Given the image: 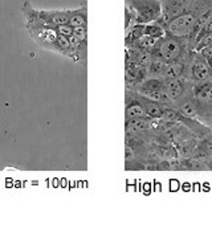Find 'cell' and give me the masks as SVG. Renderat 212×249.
<instances>
[{
  "mask_svg": "<svg viewBox=\"0 0 212 249\" xmlns=\"http://www.w3.org/2000/svg\"><path fill=\"white\" fill-rule=\"evenodd\" d=\"M25 29L35 43L44 49L56 52L73 60L72 47L69 37L57 34L56 27H49L36 20H25Z\"/></svg>",
  "mask_w": 212,
  "mask_h": 249,
  "instance_id": "obj_2",
  "label": "cell"
},
{
  "mask_svg": "<svg viewBox=\"0 0 212 249\" xmlns=\"http://www.w3.org/2000/svg\"><path fill=\"white\" fill-rule=\"evenodd\" d=\"M138 93V91H137ZM138 96H140V100L141 102L145 106V110H146V114L149 115L150 118H155V120H162V117L164 114V110H166V107L167 106L162 105L160 102L158 101H154V100H150L147 97L142 96L138 93Z\"/></svg>",
  "mask_w": 212,
  "mask_h": 249,
  "instance_id": "obj_9",
  "label": "cell"
},
{
  "mask_svg": "<svg viewBox=\"0 0 212 249\" xmlns=\"http://www.w3.org/2000/svg\"><path fill=\"white\" fill-rule=\"evenodd\" d=\"M166 64H167V62L163 61L162 58L153 54V56H151V60H150L149 62V65L146 67L147 77H160V78H162V74H163Z\"/></svg>",
  "mask_w": 212,
  "mask_h": 249,
  "instance_id": "obj_11",
  "label": "cell"
},
{
  "mask_svg": "<svg viewBox=\"0 0 212 249\" xmlns=\"http://www.w3.org/2000/svg\"><path fill=\"white\" fill-rule=\"evenodd\" d=\"M194 51L187 38L177 37L166 32L163 37L157 40L151 54H155L166 62H173L183 58L186 54Z\"/></svg>",
  "mask_w": 212,
  "mask_h": 249,
  "instance_id": "obj_4",
  "label": "cell"
},
{
  "mask_svg": "<svg viewBox=\"0 0 212 249\" xmlns=\"http://www.w3.org/2000/svg\"><path fill=\"white\" fill-rule=\"evenodd\" d=\"M187 78L191 82H203L210 80V64L196 51L194 53L190 64Z\"/></svg>",
  "mask_w": 212,
  "mask_h": 249,
  "instance_id": "obj_6",
  "label": "cell"
},
{
  "mask_svg": "<svg viewBox=\"0 0 212 249\" xmlns=\"http://www.w3.org/2000/svg\"><path fill=\"white\" fill-rule=\"evenodd\" d=\"M212 10V0H193L182 12L174 16L166 24V32L177 37L187 38L191 48L194 45V32L199 18L207 11Z\"/></svg>",
  "mask_w": 212,
  "mask_h": 249,
  "instance_id": "obj_1",
  "label": "cell"
},
{
  "mask_svg": "<svg viewBox=\"0 0 212 249\" xmlns=\"http://www.w3.org/2000/svg\"><path fill=\"white\" fill-rule=\"evenodd\" d=\"M138 24V21H137V16L133 11L126 5L125 7V32L127 29H130L133 25Z\"/></svg>",
  "mask_w": 212,
  "mask_h": 249,
  "instance_id": "obj_17",
  "label": "cell"
},
{
  "mask_svg": "<svg viewBox=\"0 0 212 249\" xmlns=\"http://www.w3.org/2000/svg\"><path fill=\"white\" fill-rule=\"evenodd\" d=\"M186 94L193 101L198 120L212 129V81L191 82L188 80Z\"/></svg>",
  "mask_w": 212,
  "mask_h": 249,
  "instance_id": "obj_3",
  "label": "cell"
},
{
  "mask_svg": "<svg viewBox=\"0 0 212 249\" xmlns=\"http://www.w3.org/2000/svg\"><path fill=\"white\" fill-rule=\"evenodd\" d=\"M187 88L188 78H169V80H164L163 90L174 104L180 100L183 96H186Z\"/></svg>",
  "mask_w": 212,
  "mask_h": 249,
  "instance_id": "obj_8",
  "label": "cell"
},
{
  "mask_svg": "<svg viewBox=\"0 0 212 249\" xmlns=\"http://www.w3.org/2000/svg\"><path fill=\"white\" fill-rule=\"evenodd\" d=\"M160 1H162V15L158 21L166 28V24L174 16H177L179 12H182L193 0H160Z\"/></svg>",
  "mask_w": 212,
  "mask_h": 249,
  "instance_id": "obj_7",
  "label": "cell"
},
{
  "mask_svg": "<svg viewBox=\"0 0 212 249\" xmlns=\"http://www.w3.org/2000/svg\"><path fill=\"white\" fill-rule=\"evenodd\" d=\"M68 24L72 25L73 28L76 27H85L88 25V5L87 3L76 8V10H71V15H69V21Z\"/></svg>",
  "mask_w": 212,
  "mask_h": 249,
  "instance_id": "obj_10",
  "label": "cell"
},
{
  "mask_svg": "<svg viewBox=\"0 0 212 249\" xmlns=\"http://www.w3.org/2000/svg\"><path fill=\"white\" fill-rule=\"evenodd\" d=\"M127 7L137 16L138 24H149L155 21L162 15V1L160 0H126Z\"/></svg>",
  "mask_w": 212,
  "mask_h": 249,
  "instance_id": "obj_5",
  "label": "cell"
},
{
  "mask_svg": "<svg viewBox=\"0 0 212 249\" xmlns=\"http://www.w3.org/2000/svg\"><path fill=\"white\" fill-rule=\"evenodd\" d=\"M145 35L153 38H160L166 35V28L163 24H160L158 20L151 21L149 24H145Z\"/></svg>",
  "mask_w": 212,
  "mask_h": 249,
  "instance_id": "obj_13",
  "label": "cell"
},
{
  "mask_svg": "<svg viewBox=\"0 0 212 249\" xmlns=\"http://www.w3.org/2000/svg\"><path fill=\"white\" fill-rule=\"evenodd\" d=\"M198 150H200V151H203V153L206 154H211L212 155V130L204 137V138L199 139Z\"/></svg>",
  "mask_w": 212,
  "mask_h": 249,
  "instance_id": "obj_15",
  "label": "cell"
},
{
  "mask_svg": "<svg viewBox=\"0 0 212 249\" xmlns=\"http://www.w3.org/2000/svg\"><path fill=\"white\" fill-rule=\"evenodd\" d=\"M155 43H157V38H153L150 37V36L143 35L142 37L138 38V40H137L133 45H130V47H134V48H138L141 49V51H146V52L151 53V51L154 48ZM130 47H127V48H130Z\"/></svg>",
  "mask_w": 212,
  "mask_h": 249,
  "instance_id": "obj_14",
  "label": "cell"
},
{
  "mask_svg": "<svg viewBox=\"0 0 212 249\" xmlns=\"http://www.w3.org/2000/svg\"><path fill=\"white\" fill-rule=\"evenodd\" d=\"M143 35H145V24H135L133 25L130 29H127L125 36L126 48L133 45V44H134L138 38L142 37Z\"/></svg>",
  "mask_w": 212,
  "mask_h": 249,
  "instance_id": "obj_12",
  "label": "cell"
},
{
  "mask_svg": "<svg viewBox=\"0 0 212 249\" xmlns=\"http://www.w3.org/2000/svg\"><path fill=\"white\" fill-rule=\"evenodd\" d=\"M196 52L202 56L206 61L210 64L212 61V45H207V47H203V48L198 49Z\"/></svg>",
  "mask_w": 212,
  "mask_h": 249,
  "instance_id": "obj_18",
  "label": "cell"
},
{
  "mask_svg": "<svg viewBox=\"0 0 212 249\" xmlns=\"http://www.w3.org/2000/svg\"><path fill=\"white\" fill-rule=\"evenodd\" d=\"M210 34H212V14L208 16V19L204 21V24L202 25V28H200V31H199L198 35H196V37H195V45L198 44V41L200 38Z\"/></svg>",
  "mask_w": 212,
  "mask_h": 249,
  "instance_id": "obj_16",
  "label": "cell"
}]
</instances>
